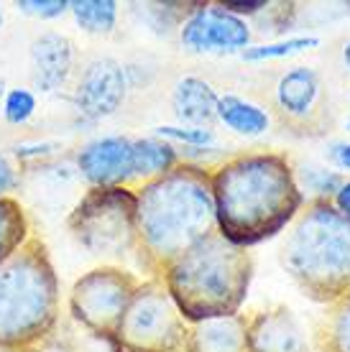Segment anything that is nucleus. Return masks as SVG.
<instances>
[{
  "mask_svg": "<svg viewBox=\"0 0 350 352\" xmlns=\"http://www.w3.org/2000/svg\"><path fill=\"white\" fill-rule=\"evenodd\" d=\"M317 352H350V299L327 304L322 319L315 329Z\"/></svg>",
  "mask_w": 350,
  "mask_h": 352,
  "instance_id": "19",
  "label": "nucleus"
},
{
  "mask_svg": "<svg viewBox=\"0 0 350 352\" xmlns=\"http://www.w3.org/2000/svg\"><path fill=\"white\" fill-rule=\"evenodd\" d=\"M18 184V168L8 153H0V197H10Z\"/></svg>",
  "mask_w": 350,
  "mask_h": 352,
  "instance_id": "27",
  "label": "nucleus"
},
{
  "mask_svg": "<svg viewBox=\"0 0 350 352\" xmlns=\"http://www.w3.org/2000/svg\"><path fill=\"white\" fill-rule=\"evenodd\" d=\"M182 164L179 151L164 138H133V192Z\"/></svg>",
  "mask_w": 350,
  "mask_h": 352,
  "instance_id": "17",
  "label": "nucleus"
},
{
  "mask_svg": "<svg viewBox=\"0 0 350 352\" xmlns=\"http://www.w3.org/2000/svg\"><path fill=\"white\" fill-rule=\"evenodd\" d=\"M31 235L26 207L16 197H0V263H6Z\"/></svg>",
  "mask_w": 350,
  "mask_h": 352,
  "instance_id": "20",
  "label": "nucleus"
},
{
  "mask_svg": "<svg viewBox=\"0 0 350 352\" xmlns=\"http://www.w3.org/2000/svg\"><path fill=\"white\" fill-rule=\"evenodd\" d=\"M128 92V80L121 62L110 56H100L79 72L74 85V107L88 120H105L118 113Z\"/></svg>",
  "mask_w": 350,
  "mask_h": 352,
  "instance_id": "11",
  "label": "nucleus"
},
{
  "mask_svg": "<svg viewBox=\"0 0 350 352\" xmlns=\"http://www.w3.org/2000/svg\"><path fill=\"white\" fill-rule=\"evenodd\" d=\"M182 352H248L245 314L202 319L187 324Z\"/></svg>",
  "mask_w": 350,
  "mask_h": 352,
  "instance_id": "15",
  "label": "nucleus"
},
{
  "mask_svg": "<svg viewBox=\"0 0 350 352\" xmlns=\"http://www.w3.org/2000/svg\"><path fill=\"white\" fill-rule=\"evenodd\" d=\"M28 64H31L34 89L56 92L67 85L74 72V44L70 41V36L46 31L34 38L31 52H28Z\"/></svg>",
  "mask_w": 350,
  "mask_h": 352,
  "instance_id": "14",
  "label": "nucleus"
},
{
  "mask_svg": "<svg viewBox=\"0 0 350 352\" xmlns=\"http://www.w3.org/2000/svg\"><path fill=\"white\" fill-rule=\"evenodd\" d=\"M16 8L31 18L52 21L70 10V0H16Z\"/></svg>",
  "mask_w": 350,
  "mask_h": 352,
  "instance_id": "26",
  "label": "nucleus"
},
{
  "mask_svg": "<svg viewBox=\"0 0 350 352\" xmlns=\"http://www.w3.org/2000/svg\"><path fill=\"white\" fill-rule=\"evenodd\" d=\"M342 62H345V67L350 69V41L342 46Z\"/></svg>",
  "mask_w": 350,
  "mask_h": 352,
  "instance_id": "33",
  "label": "nucleus"
},
{
  "mask_svg": "<svg viewBox=\"0 0 350 352\" xmlns=\"http://www.w3.org/2000/svg\"><path fill=\"white\" fill-rule=\"evenodd\" d=\"M327 156H330L335 166L350 168V143H333L330 151H327Z\"/></svg>",
  "mask_w": 350,
  "mask_h": 352,
  "instance_id": "30",
  "label": "nucleus"
},
{
  "mask_svg": "<svg viewBox=\"0 0 350 352\" xmlns=\"http://www.w3.org/2000/svg\"><path fill=\"white\" fill-rule=\"evenodd\" d=\"M218 120L233 133L248 135V138L263 135L271 125V118L261 105H256V102H251V100H245L240 95H233V92L220 95Z\"/></svg>",
  "mask_w": 350,
  "mask_h": 352,
  "instance_id": "18",
  "label": "nucleus"
},
{
  "mask_svg": "<svg viewBox=\"0 0 350 352\" xmlns=\"http://www.w3.org/2000/svg\"><path fill=\"white\" fill-rule=\"evenodd\" d=\"M248 352H312L305 327L287 304L266 307L245 317Z\"/></svg>",
  "mask_w": 350,
  "mask_h": 352,
  "instance_id": "13",
  "label": "nucleus"
},
{
  "mask_svg": "<svg viewBox=\"0 0 350 352\" xmlns=\"http://www.w3.org/2000/svg\"><path fill=\"white\" fill-rule=\"evenodd\" d=\"M210 176L218 232L233 245L251 248L279 235L305 207L297 168L276 151L230 156Z\"/></svg>",
  "mask_w": 350,
  "mask_h": 352,
  "instance_id": "1",
  "label": "nucleus"
},
{
  "mask_svg": "<svg viewBox=\"0 0 350 352\" xmlns=\"http://www.w3.org/2000/svg\"><path fill=\"white\" fill-rule=\"evenodd\" d=\"M67 228L92 256H128L136 250V192L90 186L72 210Z\"/></svg>",
  "mask_w": 350,
  "mask_h": 352,
  "instance_id": "6",
  "label": "nucleus"
},
{
  "mask_svg": "<svg viewBox=\"0 0 350 352\" xmlns=\"http://www.w3.org/2000/svg\"><path fill=\"white\" fill-rule=\"evenodd\" d=\"M187 322L161 278H146L125 309L115 344L123 352H182Z\"/></svg>",
  "mask_w": 350,
  "mask_h": 352,
  "instance_id": "7",
  "label": "nucleus"
},
{
  "mask_svg": "<svg viewBox=\"0 0 350 352\" xmlns=\"http://www.w3.org/2000/svg\"><path fill=\"white\" fill-rule=\"evenodd\" d=\"M0 28H3V8H0Z\"/></svg>",
  "mask_w": 350,
  "mask_h": 352,
  "instance_id": "34",
  "label": "nucleus"
},
{
  "mask_svg": "<svg viewBox=\"0 0 350 352\" xmlns=\"http://www.w3.org/2000/svg\"><path fill=\"white\" fill-rule=\"evenodd\" d=\"M77 168L95 189H133V138L105 135L85 143L77 153Z\"/></svg>",
  "mask_w": 350,
  "mask_h": 352,
  "instance_id": "12",
  "label": "nucleus"
},
{
  "mask_svg": "<svg viewBox=\"0 0 350 352\" xmlns=\"http://www.w3.org/2000/svg\"><path fill=\"white\" fill-rule=\"evenodd\" d=\"M141 286L136 273L121 265H97L82 273L70 291V317L90 335L115 340L123 314Z\"/></svg>",
  "mask_w": 350,
  "mask_h": 352,
  "instance_id": "8",
  "label": "nucleus"
},
{
  "mask_svg": "<svg viewBox=\"0 0 350 352\" xmlns=\"http://www.w3.org/2000/svg\"><path fill=\"white\" fill-rule=\"evenodd\" d=\"M156 138L164 141H179L184 146H194V148H207L215 141L212 128H194V125H158Z\"/></svg>",
  "mask_w": 350,
  "mask_h": 352,
  "instance_id": "24",
  "label": "nucleus"
},
{
  "mask_svg": "<svg viewBox=\"0 0 350 352\" xmlns=\"http://www.w3.org/2000/svg\"><path fill=\"white\" fill-rule=\"evenodd\" d=\"M61 314L59 276L44 238H31L0 263V344L36 347Z\"/></svg>",
  "mask_w": 350,
  "mask_h": 352,
  "instance_id": "5",
  "label": "nucleus"
},
{
  "mask_svg": "<svg viewBox=\"0 0 350 352\" xmlns=\"http://www.w3.org/2000/svg\"><path fill=\"white\" fill-rule=\"evenodd\" d=\"M276 115L284 128L299 135H320L327 118L322 80L312 67H291L276 85Z\"/></svg>",
  "mask_w": 350,
  "mask_h": 352,
  "instance_id": "9",
  "label": "nucleus"
},
{
  "mask_svg": "<svg viewBox=\"0 0 350 352\" xmlns=\"http://www.w3.org/2000/svg\"><path fill=\"white\" fill-rule=\"evenodd\" d=\"M218 232L210 168L182 161L169 174L136 189V258L151 278L200 240Z\"/></svg>",
  "mask_w": 350,
  "mask_h": 352,
  "instance_id": "2",
  "label": "nucleus"
},
{
  "mask_svg": "<svg viewBox=\"0 0 350 352\" xmlns=\"http://www.w3.org/2000/svg\"><path fill=\"white\" fill-rule=\"evenodd\" d=\"M161 281L187 324L240 314L254 281L248 248L212 232L169 265Z\"/></svg>",
  "mask_w": 350,
  "mask_h": 352,
  "instance_id": "4",
  "label": "nucleus"
},
{
  "mask_svg": "<svg viewBox=\"0 0 350 352\" xmlns=\"http://www.w3.org/2000/svg\"><path fill=\"white\" fill-rule=\"evenodd\" d=\"M348 131H350V120H348Z\"/></svg>",
  "mask_w": 350,
  "mask_h": 352,
  "instance_id": "36",
  "label": "nucleus"
},
{
  "mask_svg": "<svg viewBox=\"0 0 350 352\" xmlns=\"http://www.w3.org/2000/svg\"><path fill=\"white\" fill-rule=\"evenodd\" d=\"M31 352H77V350H74V344H72L70 337H54L52 335L41 344L31 347Z\"/></svg>",
  "mask_w": 350,
  "mask_h": 352,
  "instance_id": "29",
  "label": "nucleus"
},
{
  "mask_svg": "<svg viewBox=\"0 0 350 352\" xmlns=\"http://www.w3.org/2000/svg\"><path fill=\"white\" fill-rule=\"evenodd\" d=\"M218 89L202 77H182L172 92V110L182 125L212 128L218 123Z\"/></svg>",
  "mask_w": 350,
  "mask_h": 352,
  "instance_id": "16",
  "label": "nucleus"
},
{
  "mask_svg": "<svg viewBox=\"0 0 350 352\" xmlns=\"http://www.w3.org/2000/svg\"><path fill=\"white\" fill-rule=\"evenodd\" d=\"M342 179L340 174H330V171H325V168H307L305 174H302V182H299V189L305 194V186L309 192H315V197H322V199H333L335 192L342 186Z\"/></svg>",
  "mask_w": 350,
  "mask_h": 352,
  "instance_id": "25",
  "label": "nucleus"
},
{
  "mask_svg": "<svg viewBox=\"0 0 350 352\" xmlns=\"http://www.w3.org/2000/svg\"><path fill=\"white\" fill-rule=\"evenodd\" d=\"M179 41L192 54L245 52L251 46V26L220 3H200L179 26Z\"/></svg>",
  "mask_w": 350,
  "mask_h": 352,
  "instance_id": "10",
  "label": "nucleus"
},
{
  "mask_svg": "<svg viewBox=\"0 0 350 352\" xmlns=\"http://www.w3.org/2000/svg\"><path fill=\"white\" fill-rule=\"evenodd\" d=\"M279 263L315 304H333L350 289V220L333 199L309 197L287 228Z\"/></svg>",
  "mask_w": 350,
  "mask_h": 352,
  "instance_id": "3",
  "label": "nucleus"
},
{
  "mask_svg": "<svg viewBox=\"0 0 350 352\" xmlns=\"http://www.w3.org/2000/svg\"><path fill=\"white\" fill-rule=\"evenodd\" d=\"M220 6L225 10H230L233 16L245 18V16H258V13H263V10L269 8V0H248V3H243V0H225Z\"/></svg>",
  "mask_w": 350,
  "mask_h": 352,
  "instance_id": "28",
  "label": "nucleus"
},
{
  "mask_svg": "<svg viewBox=\"0 0 350 352\" xmlns=\"http://www.w3.org/2000/svg\"><path fill=\"white\" fill-rule=\"evenodd\" d=\"M320 46V38L315 36H294V38H284V41H274V44H261V46H248L245 52H240L243 62H266V59H287L294 54L309 52Z\"/></svg>",
  "mask_w": 350,
  "mask_h": 352,
  "instance_id": "22",
  "label": "nucleus"
},
{
  "mask_svg": "<svg viewBox=\"0 0 350 352\" xmlns=\"http://www.w3.org/2000/svg\"><path fill=\"white\" fill-rule=\"evenodd\" d=\"M333 204H335V207H338V210H340L342 214H345V217L350 220V179H345L340 189L335 192Z\"/></svg>",
  "mask_w": 350,
  "mask_h": 352,
  "instance_id": "31",
  "label": "nucleus"
},
{
  "mask_svg": "<svg viewBox=\"0 0 350 352\" xmlns=\"http://www.w3.org/2000/svg\"><path fill=\"white\" fill-rule=\"evenodd\" d=\"M0 352H31V347H13V344H0Z\"/></svg>",
  "mask_w": 350,
  "mask_h": 352,
  "instance_id": "32",
  "label": "nucleus"
},
{
  "mask_svg": "<svg viewBox=\"0 0 350 352\" xmlns=\"http://www.w3.org/2000/svg\"><path fill=\"white\" fill-rule=\"evenodd\" d=\"M36 92L28 87H10L3 97V118L10 125H26L36 115Z\"/></svg>",
  "mask_w": 350,
  "mask_h": 352,
  "instance_id": "23",
  "label": "nucleus"
},
{
  "mask_svg": "<svg viewBox=\"0 0 350 352\" xmlns=\"http://www.w3.org/2000/svg\"><path fill=\"white\" fill-rule=\"evenodd\" d=\"M345 296H348V299H350V289H348V294H345Z\"/></svg>",
  "mask_w": 350,
  "mask_h": 352,
  "instance_id": "35",
  "label": "nucleus"
},
{
  "mask_svg": "<svg viewBox=\"0 0 350 352\" xmlns=\"http://www.w3.org/2000/svg\"><path fill=\"white\" fill-rule=\"evenodd\" d=\"M118 3L115 0H70V10L77 26L88 34L107 36L118 26Z\"/></svg>",
  "mask_w": 350,
  "mask_h": 352,
  "instance_id": "21",
  "label": "nucleus"
}]
</instances>
